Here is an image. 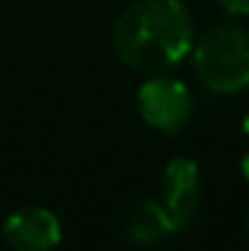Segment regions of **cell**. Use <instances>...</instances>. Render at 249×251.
<instances>
[{
    "instance_id": "obj_1",
    "label": "cell",
    "mask_w": 249,
    "mask_h": 251,
    "mask_svg": "<svg viewBox=\"0 0 249 251\" xmlns=\"http://www.w3.org/2000/svg\"><path fill=\"white\" fill-rule=\"evenodd\" d=\"M112 44L125 66L159 76L178 66L195 44L183 0H137L115 22Z\"/></svg>"
},
{
    "instance_id": "obj_2",
    "label": "cell",
    "mask_w": 249,
    "mask_h": 251,
    "mask_svg": "<svg viewBox=\"0 0 249 251\" xmlns=\"http://www.w3.org/2000/svg\"><path fill=\"white\" fill-rule=\"evenodd\" d=\"M193 64L200 83L218 95L249 88V27L215 25L193 44Z\"/></svg>"
},
{
    "instance_id": "obj_3",
    "label": "cell",
    "mask_w": 249,
    "mask_h": 251,
    "mask_svg": "<svg viewBox=\"0 0 249 251\" xmlns=\"http://www.w3.org/2000/svg\"><path fill=\"white\" fill-rule=\"evenodd\" d=\"M137 110L149 127L173 137L193 115V95L186 83L159 74L137 90Z\"/></svg>"
},
{
    "instance_id": "obj_4",
    "label": "cell",
    "mask_w": 249,
    "mask_h": 251,
    "mask_svg": "<svg viewBox=\"0 0 249 251\" xmlns=\"http://www.w3.org/2000/svg\"><path fill=\"white\" fill-rule=\"evenodd\" d=\"M203 176L193 159L176 156L166 164L162 173V207L166 210L176 232L186 229L200 207Z\"/></svg>"
},
{
    "instance_id": "obj_5",
    "label": "cell",
    "mask_w": 249,
    "mask_h": 251,
    "mask_svg": "<svg viewBox=\"0 0 249 251\" xmlns=\"http://www.w3.org/2000/svg\"><path fill=\"white\" fill-rule=\"evenodd\" d=\"M61 237V220L47 207H20L2 222V239L12 251H54Z\"/></svg>"
},
{
    "instance_id": "obj_6",
    "label": "cell",
    "mask_w": 249,
    "mask_h": 251,
    "mask_svg": "<svg viewBox=\"0 0 249 251\" xmlns=\"http://www.w3.org/2000/svg\"><path fill=\"white\" fill-rule=\"evenodd\" d=\"M171 234H176V227L171 225L166 210L157 200H139L132 205V210L125 217V237L127 242L137 247H154L166 242Z\"/></svg>"
},
{
    "instance_id": "obj_7",
    "label": "cell",
    "mask_w": 249,
    "mask_h": 251,
    "mask_svg": "<svg viewBox=\"0 0 249 251\" xmlns=\"http://www.w3.org/2000/svg\"><path fill=\"white\" fill-rule=\"evenodd\" d=\"M227 15H249V0H218Z\"/></svg>"
},
{
    "instance_id": "obj_8",
    "label": "cell",
    "mask_w": 249,
    "mask_h": 251,
    "mask_svg": "<svg viewBox=\"0 0 249 251\" xmlns=\"http://www.w3.org/2000/svg\"><path fill=\"white\" fill-rule=\"evenodd\" d=\"M240 168H242V176L249 180V149L242 154V161H240Z\"/></svg>"
},
{
    "instance_id": "obj_9",
    "label": "cell",
    "mask_w": 249,
    "mask_h": 251,
    "mask_svg": "<svg viewBox=\"0 0 249 251\" xmlns=\"http://www.w3.org/2000/svg\"><path fill=\"white\" fill-rule=\"evenodd\" d=\"M242 125H245V132H247V134H249V115H247V117H245V122H242Z\"/></svg>"
},
{
    "instance_id": "obj_10",
    "label": "cell",
    "mask_w": 249,
    "mask_h": 251,
    "mask_svg": "<svg viewBox=\"0 0 249 251\" xmlns=\"http://www.w3.org/2000/svg\"><path fill=\"white\" fill-rule=\"evenodd\" d=\"M247 229H249V212H247Z\"/></svg>"
}]
</instances>
